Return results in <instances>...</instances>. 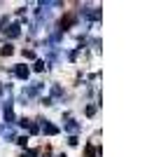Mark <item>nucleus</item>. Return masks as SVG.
Instances as JSON below:
<instances>
[{
    "instance_id": "nucleus-8",
    "label": "nucleus",
    "mask_w": 154,
    "mask_h": 157,
    "mask_svg": "<svg viewBox=\"0 0 154 157\" xmlns=\"http://www.w3.org/2000/svg\"><path fill=\"white\" fill-rule=\"evenodd\" d=\"M33 68H35L38 73H42V71H45V63H42V61H35V66H33Z\"/></svg>"
},
{
    "instance_id": "nucleus-9",
    "label": "nucleus",
    "mask_w": 154,
    "mask_h": 157,
    "mask_svg": "<svg viewBox=\"0 0 154 157\" xmlns=\"http://www.w3.org/2000/svg\"><path fill=\"white\" fill-rule=\"evenodd\" d=\"M0 94H2V87H0Z\"/></svg>"
},
{
    "instance_id": "nucleus-6",
    "label": "nucleus",
    "mask_w": 154,
    "mask_h": 157,
    "mask_svg": "<svg viewBox=\"0 0 154 157\" xmlns=\"http://www.w3.org/2000/svg\"><path fill=\"white\" fill-rule=\"evenodd\" d=\"M65 131H77V124L72 122V120H68V122H65Z\"/></svg>"
},
{
    "instance_id": "nucleus-1",
    "label": "nucleus",
    "mask_w": 154,
    "mask_h": 157,
    "mask_svg": "<svg viewBox=\"0 0 154 157\" xmlns=\"http://www.w3.org/2000/svg\"><path fill=\"white\" fill-rule=\"evenodd\" d=\"M14 75H16V78H21V80H26L28 75H31V68H28L26 63H21V66H16V68H14Z\"/></svg>"
},
{
    "instance_id": "nucleus-7",
    "label": "nucleus",
    "mask_w": 154,
    "mask_h": 157,
    "mask_svg": "<svg viewBox=\"0 0 154 157\" xmlns=\"http://www.w3.org/2000/svg\"><path fill=\"white\" fill-rule=\"evenodd\" d=\"M45 134H58V129L54 124H45Z\"/></svg>"
},
{
    "instance_id": "nucleus-5",
    "label": "nucleus",
    "mask_w": 154,
    "mask_h": 157,
    "mask_svg": "<svg viewBox=\"0 0 154 157\" xmlns=\"http://www.w3.org/2000/svg\"><path fill=\"white\" fill-rule=\"evenodd\" d=\"M12 52H14V47H12V45H5L2 49H0V54H2V56H9Z\"/></svg>"
},
{
    "instance_id": "nucleus-3",
    "label": "nucleus",
    "mask_w": 154,
    "mask_h": 157,
    "mask_svg": "<svg viewBox=\"0 0 154 157\" xmlns=\"http://www.w3.org/2000/svg\"><path fill=\"white\" fill-rule=\"evenodd\" d=\"M5 120L9 122V124L14 122V110H12V103H7V105H5Z\"/></svg>"
},
{
    "instance_id": "nucleus-4",
    "label": "nucleus",
    "mask_w": 154,
    "mask_h": 157,
    "mask_svg": "<svg viewBox=\"0 0 154 157\" xmlns=\"http://www.w3.org/2000/svg\"><path fill=\"white\" fill-rule=\"evenodd\" d=\"M7 35H9V38H16V35H19V24H12V26L7 28Z\"/></svg>"
},
{
    "instance_id": "nucleus-2",
    "label": "nucleus",
    "mask_w": 154,
    "mask_h": 157,
    "mask_svg": "<svg viewBox=\"0 0 154 157\" xmlns=\"http://www.w3.org/2000/svg\"><path fill=\"white\" fill-rule=\"evenodd\" d=\"M21 127H24V129H28L31 134H38V124H33L31 120H21Z\"/></svg>"
}]
</instances>
